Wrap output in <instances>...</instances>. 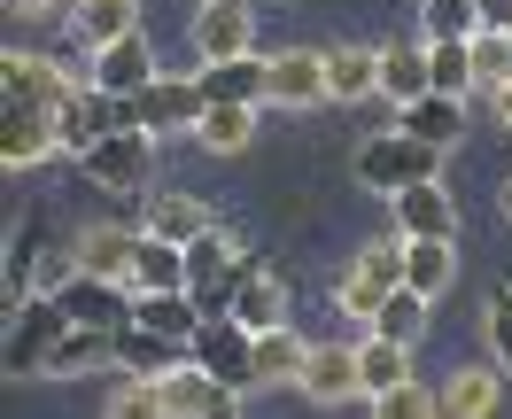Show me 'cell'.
Here are the masks:
<instances>
[{
    "instance_id": "1",
    "label": "cell",
    "mask_w": 512,
    "mask_h": 419,
    "mask_svg": "<svg viewBox=\"0 0 512 419\" xmlns=\"http://www.w3.org/2000/svg\"><path fill=\"white\" fill-rule=\"evenodd\" d=\"M443 156L450 148H435V140H419V132H373L365 148H357V187L365 194H404L419 187V179H443Z\"/></svg>"
},
{
    "instance_id": "2",
    "label": "cell",
    "mask_w": 512,
    "mask_h": 419,
    "mask_svg": "<svg viewBox=\"0 0 512 419\" xmlns=\"http://www.w3.org/2000/svg\"><path fill=\"white\" fill-rule=\"evenodd\" d=\"M78 171H86V187H101V194H148L156 187V132H140V125L101 132L94 148L78 156Z\"/></svg>"
},
{
    "instance_id": "3",
    "label": "cell",
    "mask_w": 512,
    "mask_h": 419,
    "mask_svg": "<svg viewBox=\"0 0 512 419\" xmlns=\"http://www.w3.org/2000/svg\"><path fill=\"white\" fill-rule=\"evenodd\" d=\"M70 334V311H63V295H24L16 311H8V342H0V365L16 373V381H39L47 373V350Z\"/></svg>"
},
{
    "instance_id": "4",
    "label": "cell",
    "mask_w": 512,
    "mask_h": 419,
    "mask_svg": "<svg viewBox=\"0 0 512 419\" xmlns=\"http://www.w3.org/2000/svg\"><path fill=\"white\" fill-rule=\"evenodd\" d=\"M249 272H256V257L225 226H210V233H194V241H187V288H194L202 311H233V295H241Z\"/></svg>"
},
{
    "instance_id": "5",
    "label": "cell",
    "mask_w": 512,
    "mask_h": 419,
    "mask_svg": "<svg viewBox=\"0 0 512 419\" xmlns=\"http://www.w3.org/2000/svg\"><path fill=\"white\" fill-rule=\"evenodd\" d=\"M194 63H233V55H256V0H202L187 24Z\"/></svg>"
},
{
    "instance_id": "6",
    "label": "cell",
    "mask_w": 512,
    "mask_h": 419,
    "mask_svg": "<svg viewBox=\"0 0 512 419\" xmlns=\"http://www.w3.org/2000/svg\"><path fill=\"white\" fill-rule=\"evenodd\" d=\"M202 109H210V94H202V78H156V86H140V94H125V125L140 132H194L202 125Z\"/></svg>"
},
{
    "instance_id": "7",
    "label": "cell",
    "mask_w": 512,
    "mask_h": 419,
    "mask_svg": "<svg viewBox=\"0 0 512 419\" xmlns=\"http://www.w3.org/2000/svg\"><path fill=\"white\" fill-rule=\"evenodd\" d=\"M194 365H210L225 388L249 396V388H256V326H241L233 311H210L202 334H194Z\"/></svg>"
},
{
    "instance_id": "8",
    "label": "cell",
    "mask_w": 512,
    "mask_h": 419,
    "mask_svg": "<svg viewBox=\"0 0 512 419\" xmlns=\"http://www.w3.org/2000/svg\"><path fill=\"white\" fill-rule=\"evenodd\" d=\"M70 86H78V78L63 70V55H39V47H8V55H0V94H8V109H55Z\"/></svg>"
},
{
    "instance_id": "9",
    "label": "cell",
    "mask_w": 512,
    "mask_h": 419,
    "mask_svg": "<svg viewBox=\"0 0 512 419\" xmlns=\"http://www.w3.org/2000/svg\"><path fill=\"white\" fill-rule=\"evenodd\" d=\"M241 404V388H225L210 365H171V373H156V412L163 419H218Z\"/></svg>"
},
{
    "instance_id": "10",
    "label": "cell",
    "mask_w": 512,
    "mask_h": 419,
    "mask_svg": "<svg viewBox=\"0 0 512 419\" xmlns=\"http://www.w3.org/2000/svg\"><path fill=\"white\" fill-rule=\"evenodd\" d=\"M264 101H272V109H319L326 101V55L319 47H280V55H264Z\"/></svg>"
},
{
    "instance_id": "11",
    "label": "cell",
    "mask_w": 512,
    "mask_h": 419,
    "mask_svg": "<svg viewBox=\"0 0 512 419\" xmlns=\"http://www.w3.org/2000/svg\"><path fill=\"white\" fill-rule=\"evenodd\" d=\"M55 295H63V311L78 326H125L132 319V280H109V272H86V264H78Z\"/></svg>"
},
{
    "instance_id": "12",
    "label": "cell",
    "mask_w": 512,
    "mask_h": 419,
    "mask_svg": "<svg viewBox=\"0 0 512 419\" xmlns=\"http://www.w3.org/2000/svg\"><path fill=\"white\" fill-rule=\"evenodd\" d=\"M388 218H396V233H412V241H427V233H450V241H458V202H450L443 179H419V187L388 194Z\"/></svg>"
},
{
    "instance_id": "13",
    "label": "cell",
    "mask_w": 512,
    "mask_h": 419,
    "mask_svg": "<svg viewBox=\"0 0 512 419\" xmlns=\"http://www.w3.org/2000/svg\"><path fill=\"white\" fill-rule=\"evenodd\" d=\"M117 365V326H78L70 319V334L47 350V373L39 381H78V373H109Z\"/></svg>"
},
{
    "instance_id": "14",
    "label": "cell",
    "mask_w": 512,
    "mask_h": 419,
    "mask_svg": "<svg viewBox=\"0 0 512 419\" xmlns=\"http://www.w3.org/2000/svg\"><path fill=\"white\" fill-rule=\"evenodd\" d=\"M171 365H194V342H179V334H156V326L125 319L117 326V373H171Z\"/></svg>"
},
{
    "instance_id": "15",
    "label": "cell",
    "mask_w": 512,
    "mask_h": 419,
    "mask_svg": "<svg viewBox=\"0 0 512 419\" xmlns=\"http://www.w3.org/2000/svg\"><path fill=\"white\" fill-rule=\"evenodd\" d=\"M63 148V132H55V109H8L0 117V163L8 171H32Z\"/></svg>"
},
{
    "instance_id": "16",
    "label": "cell",
    "mask_w": 512,
    "mask_h": 419,
    "mask_svg": "<svg viewBox=\"0 0 512 419\" xmlns=\"http://www.w3.org/2000/svg\"><path fill=\"white\" fill-rule=\"evenodd\" d=\"M303 396L311 404H365V365H357V350H311V365H303Z\"/></svg>"
},
{
    "instance_id": "17",
    "label": "cell",
    "mask_w": 512,
    "mask_h": 419,
    "mask_svg": "<svg viewBox=\"0 0 512 419\" xmlns=\"http://www.w3.org/2000/svg\"><path fill=\"white\" fill-rule=\"evenodd\" d=\"M163 70H156V47L140 32H125V39H109L94 55V86H109V94H140V86H156Z\"/></svg>"
},
{
    "instance_id": "18",
    "label": "cell",
    "mask_w": 512,
    "mask_h": 419,
    "mask_svg": "<svg viewBox=\"0 0 512 419\" xmlns=\"http://www.w3.org/2000/svg\"><path fill=\"white\" fill-rule=\"evenodd\" d=\"M132 319L156 326V334H179V342H194L210 311L194 303V288H132Z\"/></svg>"
},
{
    "instance_id": "19",
    "label": "cell",
    "mask_w": 512,
    "mask_h": 419,
    "mask_svg": "<svg viewBox=\"0 0 512 419\" xmlns=\"http://www.w3.org/2000/svg\"><path fill=\"white\" fill-rule=\"evenodd\" d=\"M505 365H497V357H489V365H458V373H450V388H443V412L450 419H489L497 412V404H505Z\"/></svg>"
},
{
    "instance_id": "20",
    "label": "cell",
    "mask_w": 512,
    "mask_h": 419,
    "mask_svg": "<svg viewBox=\"0 0 512 419\" xmlns=\"http://www.w3.org/2000/svg\"><path fill=\"white\" fill-rule=\"evenodd\" d=\"M39 264H47V210H24V233L8 241V272H0V295H8V311L39 295Z\"/></svg>"
},
{
    "instance_id": "21",
    "label": "cell",
    "mask_w": 512,
    "mask_h": 419,
    "mask_svg": "<svg viewBox=\"0 0 512 419\" xmlns=\"http://www.w3.org/2000/svg\"><path fill=\"white\" fill-rule=\"evenodd\" d=\"M396 125L419 132V140H435V148H458V132H466V94L427 86L419 101H404V109H396Z\"/></svg>"
},
{
    "instance_id": "22",
    "label": "cell",
    "mask_w": 512,
    "mask_h": 419,
    "mask_svg": "<svg viewBox=\"0 0 512 419\" xmlns=\"http://www.w3.org/2000/svg\"><path fill=\"white\" fill-rule=\"evenodd\" d=\"M303 365H311V342L295 326H264L256 334V388H303Z\"/></svg>"
},
{
    "instance_id": "23",
    "label": "cell",
    "mask_w": 512,
    "mask_h": 419,
    "mask_svg": "<svg viewBox=\"0 0 512 419\" xmlns=\"http://www.w3.org/2000/svg\"><path fill=\"white\" fill-rule=\"evenodd\" d=\"M218 218H210V202L187 187H148V233H163V241H194V233H210Z\"/></svg>"
},
{
    "instance_id": "24",
    "label": "cell",
    "mask_w": 512,
    "mask_h": 419,
    "mask_svg": "<svg viewBox=\"0 0 512 419\" xmlns=\"http://www.w3.org/2000/svg\"><path fill=\"white\" fill-rule=\"evenodd\" d=\"M140 32V0H70V39L78 47H109V39Z\"/></svg>"
},
{
    "instance_id": "25",
    "label": "cell",
    "mask_w": 512,
    "mask_h": 419,
    "mask_svg": "<svg viewBox=\"0 0 512 419\" xmlns=\"http://www.w3.org/2000/svg\"><path fill=\"white\" fill-rule=\"evenodd\" d=\"M381 94V47H326V101Z\"/></svg>"
},
{
    "instance_id": "26",
    "label": "cell",
    "mask_w": 512,
    "mask_h": 419,
    "mask_svg": "<svg viewBox=\"0 0 512 419\" xmlns=\"http://www.w3.org/2000/svg\"><path fill=\"white\" fill-rule=\"evenodd\" d=\"M256 109H264V101H210L202 125H194V140H202L210 156H241L256 140Z\"/></svg>"
},
{
    "instance_id": "27",
    "label": "cell",
    "mask_w": 512,
    "mask_h": 419,
    "mask_svg": "<svg viewBox=\"0 0 512 419\" xmlns=\"http://www.w3.org/2000/svg\"><path fill=\"white\" fill-rule=\"evenodd\" d=\"M357 365H365V404H373V396H388L396 381H412V342H396V334H373V326H365Z\"/></svg>"
},
{
    "instance_id": "28",
    "label": "cell",
    "mask_w": 512,
    "mask_h": 419,
    "mask_svg": "<svg viewBox=\"0 0 512 419\" xmlns=\"http://www.w3.org/2000/svg\"><path fill=\"white\" fill-rule=\"evenodd\" d=\"M140 233H148V226H86V233H78V264H86V272H109V280H132Z\"/></svg>"
},
{
    "instance_id": "29",
    "label": "cell",
    "mask_w": 512,
    "mask_h": 419,
    "mask_svg": "<svg viewBox=\"0 0 512 419\" xmlns=\"http://www.w3.org/2000/svg\"><path fill=\"white\" fill-rule=\"evenodd\" d=\"M132 288H187V241L140 233V249H132Z\"/></svg>"
},
{
    "instance_id": "30",
    "label": "cell",
    "mask_w": 512,
    "mask_h": 419,
    "mask_svg": "<svg viewBox=\"0 0 512 419\" xmlns=\"http://www.w3.org/2000/svg\"><path fill=\"white\" fill-rule=\"evenodd\" d=\"M427 86H435V70H427V39H419V47H381V94H388V109L419 101Z\"/></svg>"
},
{
    "instance_id": "31",
    "label": "cell",
    "mask_w": 512,
    "mask_h": 419,
    "mask_svg": "<svg viewBox=\"0 0 512 419\" xmlns=\"http://www.w3.org/2000/svg\"><path fill=\"white\" fill-rule=\"evenodd\" d=\"M233 319L256 326V334H264V326H288V288H280V272L256 264L249 280H241V295H233Z\"/></svg>"
},
{
    "instance_id": "32",
    "label": "cell",
    "mask_w": 512,
    "mask_h": 419,
    "mask_svg": "<svg viewBox=\"0 0 512 419\" xmlns=\"http://www.w3.org/2000/svg\"><path fill=\"white\" fill-rule=\"evenodd\" d=\"M412 241V233H404ZM419 295H450V280H458V241L450 233H427V241H412V272H404Z\"/></svg>"
},
{
    "instance_id": "33",
    "label": "cell",
    "mask_w": 512,
    "mask_h": 419,
    "mask_svg": "<svg viewBox=\"0 0 512 419\" xmlns=\"http://www.w3.org/2000/svg\"><path fill=\"white\" fill-rule=\"evenodd\" d=\"M202 94L210 101H264V55H233V63H202Z\"/></svg>"
},
{
    "instance_id": "34",
    "label": "cell",
    "mask_w": 512,
    "mask_h": 419,
    "mask_svg": "<svg viewBox=\"0 0 512 419\" xmlns=\"http://www.w3.org/2000/svg\"><path fill=\"white\" fill-rule=\"evenodd\" d=\"M427 70L443 94H474L481 70H474V39H427Z\"/></svg>"
},
{
    "instance_id": "35",
    "label": "cell",
    "mask_w": 512,
    "mask_h": 419,
    "mask_svg": "<svg viewBox=\"0 0 512 419\" xmlns=\"http://www.w3.org/2000/svg\"><path fill=\"white\" fill-rule=\"evenodd\" d=\"M427 303H435V295H419L412 280H404V288H388L381 319H373V334H396V342H419V334H427Z\"/></svg>"
},
{
    "instance_id": "36",
    "label": "cell",
    "mask_w": 512,
    "mask_h": 419,
    "mask_svg": "<svg viewBox=\"0 0 512 419\" xmlns=\"http://www.w3.org/2000/svg\"><path fill=\"white\" fill-rule=\"evenodd\" d=\"M489 16H481V0H427L419 8V39H474Z\"/></svg>"
},
{
    "instance_id": "37",
    "label": "cell",
    "mask_w": 512,
    "mask_h": 419,
    "mask_svg": "<svg viewBox=\"0 0 512 419\" xmlns=\"http://www.w3.org/2000/svg\"><path fill=\"white\" fill-rule=\"evenodd\" d=\"M357 272L373 280V288H404V272H412V241L396 233V241H365L357 249Z\"/></svg>"
},
{
    "instance_id": "38",
    "label": "cell",
    "mask_w": 512,
    "mask_h": 419,
    "mask_svg": "<svg viewBox=\"0 0 512 419\" xmlns=\"http://www.w3.org/2000/svg\"><path fill=\"white\" fill-rule=\"evenodd\" d=\"M373 412H381V419H427V412H443V396L419 388V373H412V381H396L388 396H373Z\"/></svg>"
},
{
    "instance_id": "39",
    "label": "cell",
    "mask_w": 512,
    "mask_h": 419,
    "mask_svg": "<svg viewBox=\"0 0 512 419\" xmlns=\"http://www.w3.org/2000/svg\"><path fill=\"white\" fill-rule=\"evenodd\" d=\"M334 303H342V319L373 326V319H381V303H388V288H373V280L350 264V272H342V288H334Z\"/></svg>"
},
{
    "instance_id": "40",
    "label": "cell",
    "mask_w": 512,
    "mask_h": 419,
    "mask_svg": "<svg viewBox=\"0 0 512 419\" xmlns=\"http://www.w3.org/2000/svg\"><path fill=\"white\" fill-rule=\"evenodd\" d=\"M474 70H481V86L512 78V32H505V24H481V32H474Z\"/></svg>"
},
{
    "instance_id": "41",
    "label": "cell",
    "mask_w": 512,
    "mask_h": 419,
    "mask_svg": "<svg viewBox=\"0 0 512 419\" xmlns=\"http://www.w3.org/2000/svg\"><path fill=\"white\" fill-rule=\"evenodd\" d=\"M481 334H489V357L512 373V288H489V311H481Z\"/></svg>"
},
{
    "instance_id": "42",
    "label": "cell",
    "mask_w": 512,
    "mask_h": 419,
    "mask_svg": "<svg viewBox=\"0 0 512 419\" xmlns=\"http://www.w3.org/2000/svg\"><path fill=\"white\" fill-rule=\"evenodd\" d=\"M489 109H497V125L512 132V78H497V86H489Z\"/></svg>"
},
{
    "instance_id": "43",
    "label": "cell",
    "mask_w": 512,
    "mask_h": 419,
    "mask_svg": "<svg viewBox=\"0 0 512 419\" xmlns=\"http://www.w3.org/2000/svg\"><path fill=\"white\" fill-rule=\"evenodd\" d=\"M63 0H8V16H24V24H39V16H55Z\"/></svg>"
},
{
    "instance_id": "44",
    "label": "cell",
    "mask_w": 512,
    "mask_h": 419,
    "mask_svg": "<svg viewBox=\"0 0 512 419\" xmlns=\"http://www.w3.org/2000/svg\"><path fill=\"white\" fill-rule=\"evenodd\" d=\"M481 16H489V24H505V32H512V0H481Z\"/></svg>"
},
{
    "instance_id": "45",
    "label": "cell",
    "mask_w": 512,
    "mask_h": 419,
    "mask_svg": "<svg viewBox=\"0 0 512 419\" xmlns=\"http://www.w3.org/2000/svg\"><path fill=\"white\" fill-rule=\"evenodd\" d=\"M497 218H505V226H512V179H505V187H497Z\"/></svg>"
},
{
    "instance_id": "46",
    "label": "cell",
    "mask_w": 512,
    "mask_h": 419,
    "mask_svg": "<svg viewBox=\"0 0 512 419\" xmlns=\"http://www.w3.org/2000/svg\"><path fill=\"white\" fill-rule=\"evenodd\" d=\"M264 8H288V0H264Z\"/></svg>"
}]
</instances>
